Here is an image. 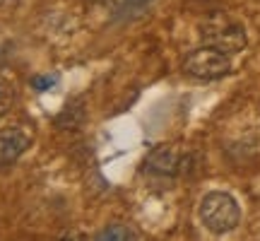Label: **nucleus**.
I'll use <instances>...</instances> for the list:
<instances>
[{
    "mask_svg": "<svg viewBox=\"0 0 260 241\" xmlns=\"http://www.w3.org/2000/svg\"><path fill=\"white\" fill-rule=\"evenodd\" d=\"M12 104H15V87L0 75V118L12 109Z\"/></svg>",
    "mask_w": 260,
    "mask_h": 241,
    "instance_id": "0eeeda50",
    "label": "nucleus"
},
{
    "mask_svg": "<svg viewBox=\"0 0 260 241\" xmlns=\"http://www.w3.org/2000/svg\"><path fill=\"white\" fill-rule=\"evenodd\" d=\"M53 84H56V75H39V77L31 80V87H34L37 92H46Z\"/></svg>",
    "mask_w": 260,
    "mask_h": 241,
    "instance_id": "6e6552de",
    "label": "nucleus"
},
{
    "mask_svg": "<svg viewBox=\"0 0 260 241\" xmlns=\"http://www.w3.org/2000/svg\"><path fill=\"white\" fill-rule=\"evenodd\" d=\"M96 241H138V234L125 224H109L106 229L99 232Z\"/></svg>",
    "mask_w": 260,
    "mask_h": 241,
    "instance_id": "423d86ee",
    "label": "nucleus"
},
{
    "mask_svg": "<svg viewBox=\"0 0 260 241\" xmlns=\"http://www.w3.org/2000/svg\"><path fill=\"white\" fill-rule=\"evenodd\" d=\"M183 70L195 80H219L232 70V61L226 53L217 51L212 46H203L193 51L183 61Z\"/></svg>",
    "mask_w": 260,
    "mask_h": 241,
    "instance_id": "7ed1b4c3",
    "label": "nucleus"
},
{
    "mask_svg": "<svg viewBox=\"0 0 260 241\" xmlns=\"http://www.w3.org/2000/svg\"><path fill=\"white\" fill-rule=\"evenodd\" d=\"M200 220L212 234H226L236 229V224L241 220L239 203L224 191L207 193L200 203Z\"/></svg>",
    "mask_w": 260,
    "mask_h": 241,
    "instance_id": "f257e3e1",
    "label": "nucleus"
},
{
    "mask_svg": "<svg viewBox=\"0 0 260 241\" xmlns=\"http://www.w3.org/2000/svg\"><path fill=\"white\" fill-rule=\"evenodd\" d=\"M60 241H84V236L80 232H68V234H63Z\"/></svg>",
    "mask_w": 260,
    "mask_h": 241,
    "instance_id": "1a4fd4ad",
    "label": "nucleus"
},
{
    "mask_svg": "<svg viewBox=\"0 0 260 241\" xmlns=\"http://www.w3.org/2000/svg\"><path fill=\"white\" fill-rule=\"evenodd\" d=\"M27 147H29V138L24 130L19 128L0 130V169L15 164Z\"/></svg>",
    "mask_w": 260,
    "mask_h": 241,
    "instance_id": "20e7f679",
    "label": "nucleus"
},
{
    "mask_svg": "<svg viewBox=\"0 0 260 241\" xmlns=\"http://www.w3.org/2000/svg\"><path fill=\"white\" fill-rule=\"evenodd\" d=\"M203 39L205 46H212L217 51H222L226 56L239 53L246 46V29L236 22V19L226 17V15H212L203 22Z\"/></svg>",
    "mask_w": 260,
    "mask_h": 241,
    "instance_id": "f03ea898",
    "label": "nucleus"
},
{
    "mask_svg": "<svg viewBox=\"0 0 260 241\" xmlns=\"http://www.w3.org/2000/svg\"><path fill=\"white\" fill-rule=\"evenodd\" d=\"M147 167L154 174H176L181 169V155L171 147H157L154 152H149Z\"/></svg>",
    "mask_w": 260,
    "mask_h": 241,
    "instance_id": "39448f33",
    "label": "nucleus"
}]
</instances>
